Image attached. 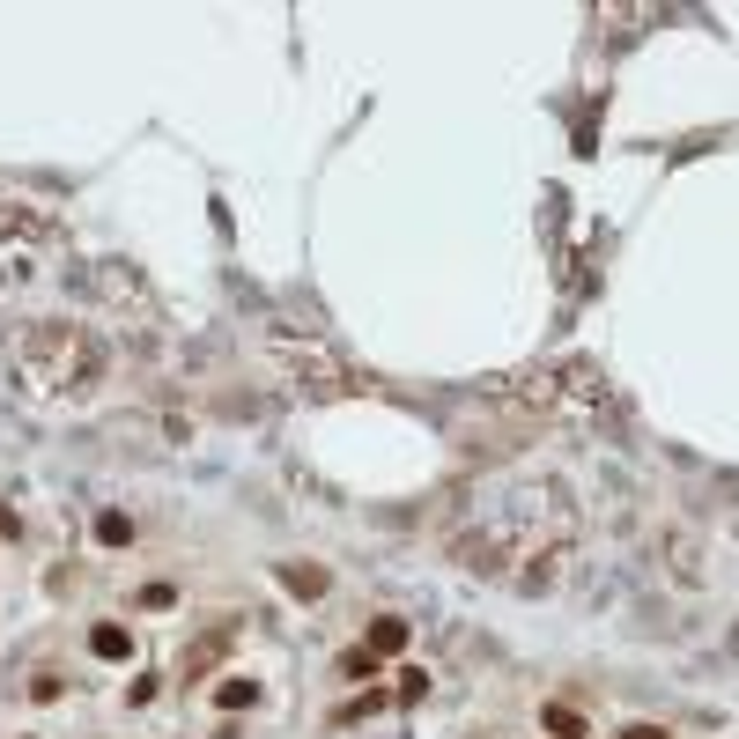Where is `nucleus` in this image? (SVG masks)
I'll use <instances>...</instances> for the list:
<instances>
[{"instance_id":"6e6552de","label":"nucleus","mask_w":739,"mask_h":739,"mask_svg":"<svg viewBox=\"0 0 739 739\" xmlns=\"http://www.w3.org/2000/svg\"><path fill=\"white\" fill-rule=\"evenodd\" d=\"M97 540H104V547H126V540H134V518H126V510H104V518H97Z\"/></svg>"},{"instance_id":"7ed1b4c3","label":"nucleus","mask_w":739,"mask_h":739,"mask_svg":"<svg viewBox=\"0 0 739 739\" xmlns=\"http://www.w3.org/2000/svg\"><path fill=\"white\" fill-rule=\"evenodd\" d=\"M237 643V621H215V629H207V643H193V651H185V680H207L222 666V651H230Z\"/></svg>"},{"instance_id":"20e7f679","label":"nucleus","mask_w":739,"mask_h":739,"mask_svg":"<svg viewBox=\"0 0 739 739\" xmlns=\"http://www.w3.org/2000/svg\"><path fill=\"white\" fill-rule=\"evenodd\" d=\"M89 651H97V658H111V666H119V658L134 651V636H126L119 621H104V629H89Z\"/></svg>"},{"instance_id":"f03ea898","label":"nucleus","mask_w":739,"mask_h":739,"mask_svg":"<svg viewBox=\"0 0 739 739\" xmlns=\"http://www.w3.org/2000/svg\"><path fill=\"white\" fill-rule=\"evenodd\" d=\"M267 348L296 370V385H311V392H348V363H340V355H333L318 333L303 340V333H289V326H274V333H267Z\"/></svg>"},{"instance_id":"0eeeda50","label":"nucleus","mask_w":739,"mask_h":739,"mask_svg":"<svg viewBox=\"0 0 739 739\" xmlns=\"http://www.w3.org/2000/svg\"><path fill=\"white\" fill-rule=\"evenodd\" d=\"M281 584H289L296 599H318V592H326V570H303V562H281Z\"/></svg>"},{"instance_id":"1a4fd4ad","label":"nucleus","mask_w":739,"mask_h":739,"mask_svg":"<svg viewBox=\"0 0 739 739\" xmlns=\"http://www.w3.org/2000/svg\"><path fill=\"white\" fill-rule=\"evenodd\" d=\"M547 732H555V739H577V732H584V717H577L570 703H555V710H547Z\"/></svg>"},{"instance_id":"9d476101","label":"nucleus","mask_w":739,"mask_h":739,"mask_svg":"<svg viewBox=\"0 0 739 739\" xmlns=\"http://www.w3.org/2000/svg\"><path fill=\"white\" fill-rule=\"evenodd\" d=\"M429 695V673H400V703H422Z\"/></svg>"},{"instance_id":"423d86ee","label":"nucleus","mask_w":739,"mask_h":739,"mask_svg":"<svg viewBox=\"0 0 739 739\" xmlns=\"http://www.w3.org/2000/svg\"><path fill=\"white\" fill-rule=\"evenodd\" d=\"M244 703H259V680H244V673H230L215 688V710H244Z\"/></svg>"},{"instance_id":"9b49d317","label":"nucleus","mask_w":739,"mask_h":739,"mask_svg":"<svg viewBox=\"0 0 739 739\" xmlns=\"http://www.w3.org/2000/svg\"><path fill=\"white\" fill-rule=\"evenodd\" d=\"M621 739H666V732H658V725H629V732H621Z\"/></svg>"},{"instance_id":"f257e3e1","label":"nucleus","mask_w":739,"mask_h":739,"mask_svg":"<svg viewBox=\"0 0 739 739\" xmlns=\"http://www.w3.org/2000/svg\"><path fill=\"white\" fill-rule=\"evenodd\" d=\"M104 370V348L89 340L82 326H30L23 348H15V377H23L30 392H89Z\"/></svg>"},{"instance_id":"39448f33","label":"nucleus","mask_w":739,"mask_h":739,"mask_svg":"<svg viewBox=\"0 0 739 739\" xmlns=\"http://www.w3.org/2000/svg\"><path fill=\"white\" fill-rule=\"evenodd\" d=\"M363 651H370V658H392V651H407V621H377Z\"/></svg>"}]
</instances>
